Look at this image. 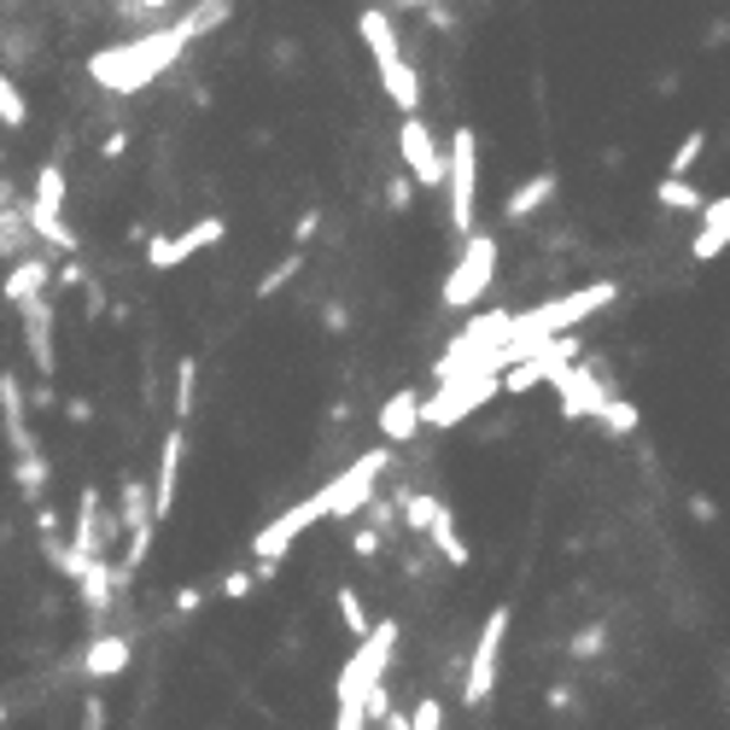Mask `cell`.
I'll return each instance as SVG.
<instances>
[{
    "mask_svg": "<svg viewBox=\"0 0 730 730\" xmlns=\"http://www.w3.org/2000/svg\"><path fill=\"white\" fill-rule=\"evenodd\" d=\"M123 146H129V134H123V129H117V134H111V141H106V152H99V158H123Z\"/></svg>",
    "mask_w": 730,
    "mask_h": 730,
    "instance_id": "cell-39",
    "label": "cell"
},
{
    "mask_svg": "<svg viewBox=\"0 0 730 730\" xmlns=\"http://www.w3.org/2000/svg\"><path fill=\"white\" fill-rule=\"evenodd\" d=\"M89 730H106V702H99V695L89 702Z\"/></svg>",
    "mask_w": 730,
    "mask_h": 730,
    "instance_id": "cell-38",
    "label": "cell"
},
{
    "mask_svg": "<svg viewBox=\"0 0 730 730\" xmlns=\"http://www.w3.org/2000/svg\"><path fill=\"white\" fill-rule=\"evenodd\" d=\"M655 199L667 211H702L707 199H702V188H695V181H678V176H660L655 181Z\"/></svg>",
    "mask_w": 730,
    "mask_h": 730,
    "instance_id": "cell-25",
    "label": "cell"
},
{
    "mask_svg": "<svg viewBox=\"0 0 730 730\" xmlns=\"http://www.w3.org/2000/svg\"><path fill=\"white\" fill-rule=\"evenodd\" d=\"M193 398H199V363L181 356V368H176V427L193 415Z\"/></svg>",
    "mask_w": 730,
    "mask_h": 730,
    "instance_id": "cell-28",
    "label": "cell"
},
{
    "mask_svg": "<svg viewBox=\"0 0 730 730\" xmlns=\"http://www.w3.org/2000/svg\"><path fill=\"white\" fill-rule=\"evenodd\" d=\"M298 269H304V251L293 246V251H286V263H281V269H269V275L258 281V298H275V293H281V286H286V281H293V275H298Z\"/></svg>",
    "mask_w": 730,
    "mask_h": 730,
    "instance_id": "cell-31",
    "label": "cell"
},
{
    "mask_svg": "<svg viewBox=\"0 0 730 730\" xmlns=\"http://www.w3.org/2000/svg\"><path fill=\"white\" fill-rule=\"evenodd\" d=\"M123 538V526H117V515L106 508V497H99L94 485H82L76 497V526H71V550L76 555H106L111 562V543Z\"/></svg>",
    "mask_w": 730,
    "mask_h": 730,
    "instance_id": "cell-10",
    "label": "cell"
},
{
    "mask_svg": "<svg viewBox=\"0 0 730 730\" xmlns=\"http://www.w3.org/2000/svg\"><path fill=\"white\" fill-rule=\"evenodd\" d=\"M333 730H368L363 707H339V713H333Z\"/></svg>",
    "mask_w": 730,
    "mask_h": 730,
    "instance_id": "cell-35",
    "label": "cell"
},
{
    "mask_svg": "<svg viewBox=\"0 0 730 730\" xmlns=\"http://www.w3.org/2000/svg\"><path fill=\"white\" fill-rule=\"evenodd\" d=\"M64 164H54L47 158L42 169H36V199H30V205H42V211H64Z\"/></svg>",
    "mask_w": 730,
    "mask_h": 730,
    "instance_id": "cell-23",
    "label": "cell"
},
{
    "mask_svg": "<svg viewBox=\"0 0 730 730\" xmlns=\"http://www.w3.org/2000/svg\"><path fill=\"white\" fill-rule=\"evenodd\" d=\"M0 421H7V445H12V456L42 450V445H36V433H30V415H24V386H19V375H0Z\"/></svg>",
    "mask_w": 730,
    "mask_h": 730,
    "instance_id": "cell-16",
    "label": "cell"
},
{
    "mask_svg": "<svg viewBox=\"0 0 730 730\" xmlns=\"http://www.w3.org/2000/svg\"><path fill=\"white\" fill-rule=\"evenodd\" d=\"M356 36H363L368 59H375V76H380L386 99H392L403 117H415L421 111V76H415V64L403 59V42H398L392 19H386V7H363V12H356Z\"/></svg>",
    "mask_w": 730,
    "mask_h": 730,
    "instance_id": "cell-2",
    "label": "cell"
},
{
    "mask_svg": "<svg viewBox=\"0 0 730 730\" xmlns=\"http://www.w3.org/2000/svg\"><path fill=\"white\" fill-rule=\"evenodd\" d=\"M597 427H602L608 438H632V433L643 427V415H637V403H625V398H608V410L597 415Z\"/></svg>",
    "mask_w": 730,
    "mask_h": 730,
    "instance_id": "cell-26",
    "label": "cell"
},
{
    "mask_svg": "<svg viewBox=\"0 0 730 730\" xmlns=\"http://www.w3.org/2000/svg\"><path fill=\"white\" fill-rule=\"evenodd\" d=\"M351 550H356V555H380V526H356V532H351Z\"/></svg>",
    "mask_w": 730,
    "mask_h": 730,
    "instance_id": "cell-33",
    "label": "cell"
},
{
    "mask_svg": "<svg viewBox=\"0 0 730 730\" xmlns=\"http://www.w3.org/2000/svg\"><path fill=\"white\" fill-rule=\"evenodd\" d=\"M0 719H7V707H0Z\"/></svg>",
    "mask_w": 730,
    "mask_h": 730,
    "instance_id": "cell-41",
    "label": "cell"
},
{
    "mask_svg": "<svg viewBox=\"0 0 730 730\" xmlns=\"http://www.w3.org/2000/svg\"><path fill=\"white\" fill-rule=\"evenodd\" d=\"M497 258H503V240L497 234H468L462 240V258H456V269L445 275V298L450 310H473L485 293H491V275H497Z\"/></svg>",
    "mask_w": 730,
    "mask_h": 730,
    "instance_id": "cell-6",
    "label": "cell"
},
{
    "mask_svg": "<svg viewBox=\"0 0 730 730\" xmlns=\"http://www.w3.org/2000/svg\"><path fill=\"white\" fill-rule=\"evenodd\" d=\"M702 152H707V129H690V134H684V141H678V152H672V158H667V176H678V181H684V176H690V169H695V164H702Z\"/></svg>",
    "mask_w": 730,
    "mask_h": 730,
    "instance_id": "cell-27",
    "label": "cell"
},
{
    "mask_svg": "<svg viewBox=\"0 0 730 730\" xmlns=\"http://www.w3.org/2000/svg\"><path fill=\"white\" fill-rule=\"evenodd\" d=\"M12 480H19V497L24 503H47V456L30 450V456H12Z\"/></svg>",
    "mask_w": 730,
    "mask_h": 730,
    "instance_id": "cell-21",
    "label": "cell"
},
{
    "mask_svg": "<svg viewBox=\"0 0 730 730\" xmlns=\"http://www.w3.org/2000/svg\"><path fill=\"white\" fill-rule=\"evenodd\" d=\"M19 316H24V345H30V356H36L42 380H54V375H59V351H54V298L24 304Z\"/></svg>",
    "mask_w": 730,
    "mask_h": 730,
    "instance_id": "cell-13",
    "label": "cell"
},
{
    "mask_svg": "<svg viewBox=\"0 0 730 730\" xmlns=\"http://www.w3.org/2000/svg\"><path fill=\"white\" fill-rule=\"evenodd\" d=\"M725 246H730V193L713 199V205H702V228H695V240H690V258L713 263Z\"/></svg>",
    "mask_w": 730,
    "mask_h": 730,
    "instance_id": "cell-17",
    "label": "cell"
},
{
    "mask_svg": "<svg viewBox=\"0 0 730 730\" xmlns=\"http://www.w3.org/2000/svg\"><path fill=\"white\" fill-rule=\"evenodd\" d=\"M129 655H134L129 637H94L89 655H82V678H117L129 667Z\"/></svg>",
    "mask_w": 730,
    "mask_h": 730,
    "instance_id": "cell-20",
    "label": "cell"
},
{
    "mask_svg": "<svg viewBox=\"0 0 730 730\" xmlns=\"http://www.w3.org/2000/svg\"><path fill=\"white\" fill-rule=\"evenodd\" d=\"M445 193H450V234L456 240L480 234V134L468 123H456L445 141Z\"/></svg>",
    "mask_w": 730,
    "mask_h": 730,
    "instance_id": "cell-4",
    "label": "cell"
},
{
    "mask_svg": "<svg viewBox=\"0 0 730 730\" xmlns=\"http://www.w3.org/2000/svg\"><path fill=\"white\" fill-rule=\"evenodd\" d=\"M392 649H398V620H375V632L351 649L345 672H339V684H333L339 707H363L368 690L386 684V672H392Z\"/></svg>",
    "mask_w": 730,
    "mask_h": 730,
    "instance_id": "cell-5",
    "label": "cell"
},
{
    "mask_svg": "<svg viewBox=\"0 0 730 730\" xmlns=\"http://www.w3.org/2000/svg\"><path fill=\"white\" fill-rule=\"evenodd\" d=\"M251 585H258V579H251V567H246V573H228V579H223V597L240 602V597H251Z\"/></svg>",
    "mask_w": 730,
    "mask_h": 730,
    "instance_id": "cell-34",
    "label": "cell"
},
{
    "mask_svg": "<svg viewBox=\"0 0 730 730\" xmlns=\"http://www.w3.org/2000/svg\"><path fill=\"white\" fill-rule=\"evenodd\" d=\"M223 234H228V223H223V216H199L193 228H181V234H164V240H152V246H146V269H158V275H164V269L193 263L199 251H205V246H216Z\"/></svg>",
    "mask_w": 730,
    "mask_h": 730,
    "instance_id": "cell-11",
    "label": "cell"
},
{
    "mask_svg": "<svg viewBox=\"0 0 730 730\" xmlns=\"http://www.w3.org/2000/svg\"><path fill=\"white\" fill-rule=\"evenodd\" d=\"M497 398V375H450V380H438L433 386V398L421 403V427H433V433H450L456 421H468L480 403Z\"/></svg>",
    "mask_w": 730,
    "mask_h": 730,
    "instance_id": "cell-8",
    "label": "cell"
},
{
    "mask_svg": "<svg viewBox=\"0 0 730 730\" xmlns=\"http://www.w3.org/2000/svg\"><path fill=\"white\" fill-rule=\"evenodd\" d=\"M0 123H7V129H24L30 123V106H24L19 82H12L7 71H0Z\"/></svg>",
    "mask_w": 730,
    "mask_h": 730,
    "instance_id": "cell-29",
    "label": "cell"
},
{
    "mask_svg": "<svg viewBox=\"0 0 730 730\" xmlns=\"http://www.w3.org/2000/svg\"><path fill=\"white\" fill-rule=\"evenodd\" d=\"M169 7H176V0H123V12H134V19H146L152 30H158V19H164Z\"/></svg>",
    "mask_w": 730,
    "mask_h": 730,
    "instance_id": "cell-32",
    "label": "cell"
},
{
    "mask_svg": "<svg viewBox=\"0 0 730 730\" xmlns=\"http://www.w3.org/2000/svg\"><path fill=\"white\" fill-rule=\"evenodd\" d=\"M608 649V625L602 620H590V625H579V632L567 637V655L573 660H590V655H602Z\"/></svg>",
    "mask_w": 730,
    "mask_h": 730,
    "instance_id": "cell-30",
    "label": "cell"
},
{
    "mask_svg": "<svg viewBox=\"0 0 730 730\" xmlns=\"http://www.w3.org/2000/svg\"><path fill=\"white\" fill-rule=\"evenodd\" d=\"M181 450H188V433L181 427H169L164 433V445H158V473H152V520H169V508H176V480H181Z\"/></svg>",
    "mask_w": 730,
    "mask_h": 730,
    "instance_id": "cell-12",
    "label": "cell"
},
{
    "mask_svg": "<svg viewBox=\"0 0 730 730\" xmlns=\"http://www.w3.org/2000/svg\"><path fill=\"white\" fill-rule=\"evenodd\" d=\"M199 602H205V590H181V597H176V614H193Z\"/></svg>",
    "mask_w": 730,
    "mask_h": 730,
    "instance_id": "cell-37",
    "label": "cell"
},
{
    "mask_svg": "<svg viewBox=\"0 0 730 730\" xmlns=\"http://www.w3.org/2000/svg\"><path fill=\"white\" fill-rule=\"evenodd\" d=\"M398 152H403V169L415 176V188H445V146H438V134L427 129V117H403L398 129Z\"/></svg>",
    "mask_w": 730,
    "mask_h": 730,
    "instance_id": "cell-9",
    "label": "cell"
},
{
    "mask_svg": "<svg viewBox=\"0 0 730 730\" xmlns=\"http://www.w3.org/2000/svg\"><path fill=\"white\" fill-rule=\"evenodd\" d=\"M555 188H562V181H555V169H538V176H526L515 193L503 199V223H526V216L532 211H543L555 199Z\"/></svg>",
    "mask_w": 730,
    "mask_h": 730,
    "instance_id": "cell-18",
    "label": "cell"
},
{
    "mask_svg": "<svg viewBox=\"0 0 730 730\" xmlns=\"http://www.w3.org/2000/svg\"><path fill=\"white\" fill-rule=\"evenodd\" d=\"M725 695H730V672H725Z\"/></svg>",
    "mask_w": 730,
    "mask_h": 730,
    "instance_id": "cell-40",
    "label": "cell"
},
{
    "mask_svg": "<svg viewBox=\"0 0 730 730\" xmlns=\"http://www.w3.org/2000/svg\"><path fill=\"white\" fill-rule=\"evenodd\" d=\"M333 602H339V625H345L356 643L375 632V620H368V602H363V590H356V585H339V590H333Z\"/></svg>",
    "mask_w": 730,
    "mask_h": 730,
    "instance_id": "cell-22",
    "label": "cell"
},
{
    "mask_svg": "<svg viewBox=\"0 0 730 730\" xmlns=\"http://www.w3.org/2000/svg\"><path fill=\"white\" fill-rule=\"evenodd\" d=\"M47 286H54V269H47V258H19L7 269V281H0V298L12 304V310H24V304H36V298H47Z\"/></svg>",
    "mask_w": 730,
    "mask_h": 730,
    "instance_id": "cell-14",
    "label": "cell"
},
{
    "mask_svg": "<svg viewBox=\"0 0 730 730\" xmlns=\"http://www.w3.org/2000/svg\"><path fill=\"white\" fill-rule=\"evenodd\" d=\"M380 433H386V445H410V438L421 433V392L415 386H398L392 398L380 403Z\"/></svg>",
    "mask_w": 730,
    "mask_h": 730,
    "instance_id": "cell-15",
    "label": "cell"
},
{
    "mask_svg": "<svg viewBox=\"0 0 730 730\" xmlns=\"http://www.w3.org/2000/svg\"><path fill=\"white\" fill-rule=\"evenodd\" d=\"M508 608H491L485 625H480V643H473L468 655V672H462V707L480 713L491 702V690H497V672H503V643H508Z\"/></svg>",
    "mask_w": 730,
    "mask_h": 730,
    "instance_id": "cell-7",
    "label": "cell"
},
{
    "mask_svg": "<svg viewBox=\"0 0 730 730\" xmlns=\"http://www.w3.org/2000/svg\"><path fill=\"white\" fill-rule=\"evenodd\" d=\"M216 24H228V0H199V7L181 12L176 24H158V30H146V36H134L123 47L94 54L89 59V76L99 82V89H111V94H134V89H146V82H158L169 64H176Z\"/></svg>",
    "mask_w": 730,
    "mask_h": 730,
    "instance_id": "cell-1",
    "label": "cell"
},
{
    "mask_svg": "<svg viewBox=\"0 0 730 730\" xmlns=\"http://www.w3.org/2000/svg\"><path fill=\"white\" fill-rule=\"evenodd\" d=\"M24 228H30V240L54 246L59 258H76V234L64 228V211H42V205H24Z\"/></svg>",
    "mask_w": 730,
    "mask_h": 730,
    "instance_id": "cell-19",
    "label": "cell"
},
{
    "mask_svg": "<svg viewBox=\"0 0 730 730\" xmlns=\"http://www.w3.org/2000/svg\"><path fill=\"white\" fill-rule=\"evenodd\" d=\"M620 298V281H590V286H579V293H562V298H550V304H532V310H520L515 316V339H526V345H550V339H562V333H573L585 316H597V310H608V304Z\"/></svg>",
    "mask_w": 730,
    "mask_h": 730,
    "instance_id": "cell-3",
    "label": "cell"
},
{
    "mask_svg": "<svg viewBox=\"0 0 730 730\" xmlns=\"http://www.w3.org/2000/svg\"><path fill=\"white\" fill-rule=\"evenodd\" d=\"M321 228V211H304L298 216V228H293V240H298V251H304V240H310V234Z\"/></svg>",
    "mask_w": 730,
    "mask_h": 730,
    "instance_id": "cell-36",
    "label": "cell"
},
{
    "mask_svg": "<svg viewBox=\"0 0 730 730\" xmlns=\"http://www.w3.org/2000/svg\"><path fill=\"white\" fill-rule=\"evenodd\" d=\"M0 258L7 263H19V258H30V228H24V211H0Z\"/></svg>",
    "mask_w": 730,
    "mask_h": 730,
    "instance_id": "cell-24",
    "label": "cell"
}]
</instances>
